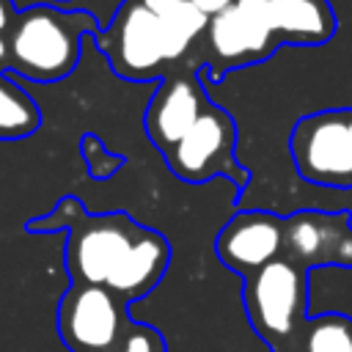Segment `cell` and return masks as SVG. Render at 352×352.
I'll use <instances>...</instances> for the list:
<instances>
[{"label":"cell","instance_id":"1","mask_svg":"<svg viewBox=\"0 0 352 352\" xmlns=\"http://www.w3.org/2000/svg\"><path fill=\"white\" fill-rule=\"evenodd\" d=\"M63 228V264L72 283L102 286L129 305L151 294L170 264V245L160 231L135 223L126 212L88 214L72 195L28 223V231L36 234Z\"/></svg>","mask_w":352,"mask_h":352},{"label":"cell","instance_id":"2","mask_svg":"<svg viewBox=\"0 0 352 352\" xmlns=\"http://www.w3.org/2000/svg\"><path fill=\"white\" fill-rule=\"evenodd\" d=\"M96 33L99 22L88 11H63L50 3L30 6L16 14L6 33L8 69L36 82L63 80L80 60L82 38Z\"/></svg>","mask_w":352,"mask_h":352},{"label":"cell","instance_id":"3","mask_svg":"<svg viewBox=\"0 0 352 352\" xmlns=\"http://www.w3.org/2000/svg\"><path fill=\"white\" fill-rule=\"evenodd\" d=\"M245 316L253 333L267 344L270 352H297L308 314V270L275 258L261 267L242 286Z\"/></svg>","mask_w":352,"mask_h":352},{"label":"cell","instance_id":"4","mask_svg":"<svg viewBox=\"0 0 352 352\" xmlns=\"http://www.w3.org/2000/svg\"><path fill=\"white\" fill-rule=\"evenodd\" d=\"M297 173L322 187H352V107L302 116L292 129Z\"/></svg>","mask_w":352,"mask_h":352},{"label":"cell","instance_id":"5","mask_svg":"<svg viewBox=\"0 0 352 352\" xmlns=\"http://www.w3.org/2000/svg\"><path fill=\"white\" fill-rule=\"evenodd\" d=\"M204 36L212 80H220L231 69L258 63L280 47L267 0H234L226 11L209 16Z\"/></svg>","mask_w":352,"mask_h":352},{"label":"cell","instance_id":"6","mask_svg":"<svg viewBox=\"0 0 352 352\" xmlns=\"http://www.w3.org/2000/svg\"><path fill=\"white\" fill-rule=\"evenodd\" d=\"M129 322V302L102 286L69 283L58 302V336L69 352H118Z\"/></svg>","mask_w":352,"mask_h":352},{"label":"cell","instance_id":"7","mask_svg":"<svg viewBox=\"0 0 352 352\" xmlns=\"http://www.w3.org/2000/svg\"><path fill=\"white\" fill-rule=\"evenodd\" d=\"M234 146H236V126L231 116L209 102L201 118L165 154V160H168V168L182 182L198 184L212 176H228L242 187L248 182V173L245 168L236 165Z\"/></svg>","mask_w":352,"mask_h":352},{"label":"cell","instance_id":"8","mask_svg":"<svg viewBox=\"0 0 352 352\" xmlns=\"http://www.w3.org/2000/svg\"><path fill=\"white\" fill-rule=\"evenodd\" d=\"M94 38L116 74L126 80H151L162 74L165 52L160 16L146 11L138 0H124L116 8L110 25Z\"/></svg>","mask_w":352,"mask_h":352},{"label":"cell","instance_id":"9","mask_svg":"<svg viewBox=\"0 0 352 352\" xmlns=\"http://www.w3.org/2000/svg\"><path fill=\"white\" fill-rule=\"evenodd\" d=\"M283 258L305 267H352L349 212L302 209L283 217Z\"/></svg>","mask_w":352,"mask_h":352},{"label":"cell","instance_id":"10","mask_svg":"<svg viewBox=\"0 0 352 352\" xmlns=\"http://www.w3.org/2000/svg\"><path fill=\"white\" fill-rule=\"evenodd\" d=\"M214 253L231 272L250 278L283 256V217L261 209L236 212L217 234Z\"/></svg>","mask_w":352,"mask_h":352},{"label":"cell","instance_id":"11","mask_svg":"<svg viewBox=\"0 0 352 352\" xmlns=\"http://www.w3.org/2000/svg\"><path fill=\"white\" fill-rule=\"evenodd\" d=\"M209 99L198 82V69L173 74L160 82L148 110H146V132L151 143L168 154L201 118Z\"/></svg>","mask_w":352,"mask_h":352},{"label":"cell","instance_id":"12","mask_svg":"<svg viewBox=\"0 0 352 352\" xmlns=\"http://www.w3.org/2000/svg\"><path fill=\"white\" fill-rule=\"evenodd\" d=\"M267 8L280 44L316 47L336 33V14L327 0H267Z\"/></svg>","mask_w":352,"mask_h":352},{"label":"cell","instance_id":"13","mask_svg":"<svg viewBox=\"0 0 352 352\" xmlns=\"http://www.w3.org/2000/svg\"><path fill=\"white\" fill-rule=\"evenodd\" d=\"M41 124V110L28 91L0 74V140H22Z\"/></svg>","mask_w":352,"mask_h":352},{"label":"cell","instance_id":"14","mask_svg":"<svg viewBox=\"0 0 352 352\" xmlns=\"http://www.w3.org/2000/svg\"><path fill=\"white\" fill-rule=\"evenodd\" d=\"M209 16L201 14L195 6L184 3L176 11L165 14L160 19V33H162V52H165V63L179 60L204 33H206Z\"/></svg>","mask_w":352,"mask_h":352},{"label":"cell","instance_id":"15","mask_svg":"<svg viewBox=\"0 0 352 352\" xmlns=\"http://www.w3.org/2000/svg\"><path fill=\"white\" fill-rule=\"evenodd\" d=\"M297 352H352V316L336 311L311 316Z\"/></svg>","mask_w":352,"mask_h":352},{"label":"cell","instance_id":"16","mask_svg":"<svg viewBox=\"0 0 352 352\" xmlns=\"http://www.w3.org/2000/svg\"><path fill=\"white\" fill-rule=\"evenodd\" d=\"M118 352H168V344H165V336L157 327L132 319L124 338H121Z\"/></svg>","mask_w":352,"mask_h":352},{"label":"cell","instance_id":"17","mask_svg":"<svg viewBox=\"0 0 352 352\" xmlns=\"http://www.w3.org/2000/svg\"><path fill=\"white\" fill-rule=\"evenodd\" d=\"M82 154H85V162H88V170H91L94 179H110L116 173V168L124 165V160L121 157H113L102 146V140L94 138V135H85L82 138Z\"/></svg>","mask_w":352,"mask_h":352},{"label":"cell","instance_id":"18","mask_svg":"<svg viewBox=\"0 0 352 352\" xmlns=\"http://www.w3.org/2000/svg\"><path fill=\"white\" fill-rule=\"evenodd\" d=\"M138 3H140L146 11H151L154 16H160V19H162L165 14H170V11H176L179 6H184L187 0H138Z\"/></svg>","mask_w":352,"mask_h":352},{"label":"cell","instance_id":"19","mask_svg":"<svg viewBox=\"0 0 352 352\" xmlns=\"http://www.w3.org/2000/svg\"><path fill=\"white\" fill-rule=\"evenodd\" d=\"M190 6H195L201 14H206V16H214V14H220V11H226L234 0H187Z\"/></svg>","mask_w":352,"mask_h":352},{"label":"cell","instance_id":"20","mask_svg":"<svg viewBox=\"0 0 352 352\" xmlns=\"http://www.w3.org/2000/svg\"><path fill=\"white\" fill-rule=\"evenodd\" d=\"M14 19H16L14 3H11V0H0V36L8 33V28L14 25Z\"/></svg>","mask_w":352,"mask_h":352},{"label":"cell","instance_id":"21","mask_svg":"<svg viewBox=\"0 0 352 352\" xmlns=\"http://www.w3.org/2000/svg\"><path fill=\"white\" fill-rule=\"evenodd\" d=\"M0 69H8V47H6V36H0Z\"/></svg>","mask_w":352,"mask_h":352},{"label":"cell","instance_id":"22","mask_svg":"<svg viewBox=\"0 0 352 352\" xmlns=\"http://www.w3.org/2000/svg\"><path fill=\"white\" fill-rule=\"evenodd\" d=\"M50 3H55V6H60V3H72V0H50Z\"/></svg>","mask_w":352,"mask_h":352}]
</instances>
